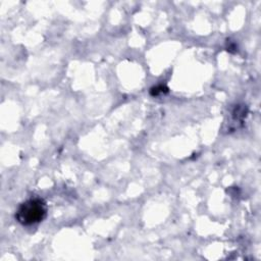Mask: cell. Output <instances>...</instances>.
I'll list each match as a JSON object with an SVG mask.
<instances>
[{
	"label": "cell",
	"instance_id": "cell-1",
	"mask_svg": "<svg viewBox=\"0 0 261 261\" xmlns=\"http://www.w3.org/2000/svg\"><path fill=\"white\" fill-rule=\"evenodd\" d=\"M47 205L41 198H31L19 204L15 211V219L21 225L37 224L47 216Z\"/></svg>",
	"mask_w": 261,
	"mask_h": 261
},
{
	"label": "cell",
	"instance_id": "cell-2",
	"mask_svg": "<svg viewBox=\"0 0 261 261\" xmlns=\"http://www.w3.org/2000/svg\"><path fill=\"white\" fill-rule=\"evenodd\" d=\"M168 92H169V89L163 84H158V85L152 87L149 91V93L152 97H159V96L167 94Z\"/></svg>",
	"mask_w": 261,
	"mask_h": 261
}]
</instances>
